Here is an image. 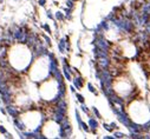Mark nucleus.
<instances>
[{
  "label": "nucleus",
  "instance_id": "7ed1b4c3",
  "mask_svg": "<svg viewBox=\"0 0 150 139\" xmlns=\"http://www.w3.org/2000/svg\"><path fill=\"white\" fill-rule=\"evenodd\" d=\"M39 3H40V5H44L45 4V0H39Z\"/></svg>",
  "mask_w": 150,
  "mask_h": 139
},
{
  "label": "nucleus",
  "instance_id": "f257e3e1",
  "mask_svg": "<svg viewBox=\"0 0 150 139\" xmlns=\"http://www.w3.org/2000/svg\"><path fill=\"white\" fill-rule=\"evenodd\" d=\"M7 111H8V112H10V113H11L12 116H14V117H15V116L18 115L17 110H15V108H13V107H11V106H8V107H7Z\"/></svg>",
  "mask_w": 150,
  "mask_h": 139
},
{
  "label": "nucleus",
  "instance_id": "f03ea898",
  "mask_svg": "<svg viewBox=\"0 0 150 139\" xmlns=\"http://www.w3.org/2000/svg\"><path fill=\"white\" fill-rule=\"evenodd\" d=\"M0 132H3V133H6V130L4 127H0Z\"/></svg>",
  "mask_w": 150,
  "mask_h": 139
}]
</instances>
